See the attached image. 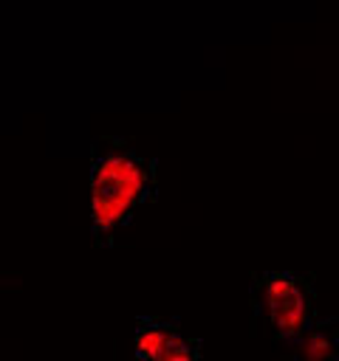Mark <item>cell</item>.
<instances>
[{
  "instance_id": "cell-1",
  "label": "cell",
  "mask_w": 339,
  "mask_h": 361,
  "mask_svg": "<svg viewBox=\"0 0 339 361\" xmlns=\"http://www.w3.org/2000/svg\"><path fill=\"white\" fill-rule=\"evenodd\" d=\"M150 166L127 147L105 149L90 166V220L99 231L116 228L144 200Z\"/></svg>"
},
{
  "instance_id": "cell-2",
  "label": "cell",
  "mask_w": 339,
  "mask_h": 361,
  "mask_svg": "<svg viewBox=\"0 0 339 361\" xmlns=\"http://www.w3.org/2000/svg\"><path fill=\"white\" fill-rule=\"evenodd\" d=\"M260 299L268 322L282 336H299L311 327V290L299 276L285 271L268 274L260 285Z\"/></svg>"
},
{
  "instance_id": "cell-3",
  "label": "cell",
  "mask_w": 339,
  "mask_h": 361,
  "mask_svg": "<svg viewBox=\"0 0 339 361\" xmlns=\"http://www.w3.org/2000/svg\"><path fill=\"white\" fill-rule=\"evenodd\" d=\"M136 355L141 361H198L195 347L164 322H144L133 336Z\"/></svg>"
},
{
  "instance_id": "cell-4",
  "label": "cell",
  "mask_w": 339,
  "mask_h": 361,
  "mask_svg": "<svg viewBox=\"0 0 339 361\" xmlns=\"http://www.w3.org/2000/svg\"><path fill=\"white\" fill-rule=\"evenodd\" d=\"M299 338V361H331L336 355V341L322 327H308Z\"/></svg>"
}]
</instances>
